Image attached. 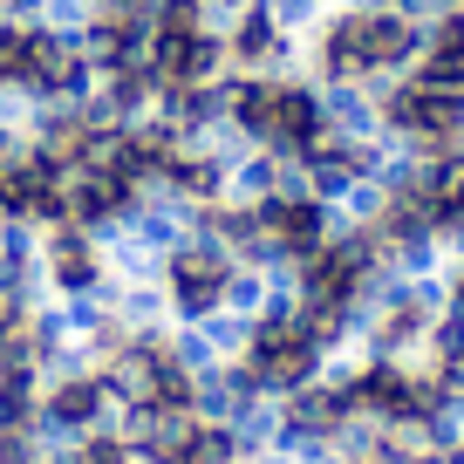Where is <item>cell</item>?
<instances>
[{
	"instance_id": "11",
	"label": "cell",
	"mask_w": 464,
	"mask_h": 464,
	"mask_svg": "<svg viewBox=\"0 0 464 464\" xmlns=\"http://www.w3.org/2000/svg\"><path fill=\"white\" fill-rule=\"evenodd\" d=\"M450 7H464V0H450Z\"/></svg>"
},
{
	"instance_id": "10",
	"label": "cell",
	"mask_w": 464,
	"mask_h": 464,
	"mask_svg": "<svg viewBox=\"0 0 464 464\" xmlns=\"http://www.w3.org/2000/svg\"><path fill=\"white\" fill-rule=\"evenodd\" d=\"M34 464H55V458H34Z\"/></svg>"
},
{
	"instance_id": "9",
	"label": "cell",
	"mask_w": 464,
	"mask_h": 464,
	"mask_svg": "<svg viewBox=\"0 0 464 464\" xmlns=\"http://www.w3.org/2000/svg\"><path fill=\"white\" fill-rule=\"evenodd\" d=\"M0 464H34V444H28V430H0Z\"/></svg>"
},
{
	"instance_id": "6",
	"label": "cell",
	"mask_w": 464,
	"mask_h": 464,
	"mask_svg": "<svg viewBox=\"0 0 464 464\" xmlns=\"http://www.w3.org/2000/svg\"><path fill=\"white\" fill-rule=\"evenodd\" d=\"M246 450H239V437H232V423H205L198 417V437H191V450L178 464H239Z\"/></svg>"
},
{
	"instance_id": "7",
	"label": "cell",
	"mask_w": 464,
	"mask_h": 464,
	"mask_svg": "<svg viewBox=\"0 0 464 464\" xmlns=\"http://www.w3.org/2000/svg\"><path fill=\"white\" fill-rule=\"evenodd\" d=\"M266 294H274V280H266L260 266H246V260H239V266L226 274V307H232V314H260V301H266Z\"/></svg>"
},
{
	"instance_id": "5",
	"label": "cell",
	"mask_w": 464,
	"mask_h": 464,
	"mask_svg": "<svg viewBox=\"0 0 464 464\" xmlns=\"http://www.w3.org/2000/svg\"><path fill=\"white\" fill-rule=\"evenodd\" d=\"M191 328L205 334V348H212L218 362H239L253 348V314H232V307H212L205 321H191Z\"/></svg>"
},
{
	"instance_id": "3",
	"label": "cell",
	"mask_w": 464,
	"mask_h": 464,
	"mask_svg": "<svg viewBox=\"0 0 464 464\" xmlns=\"http://www.w3.org/2000/svg\"><path fill=\"white\" fill-rule=\"evenodd\" d=\"M42 274H48V294H55V301H82V294H96L102 280H110L96 232L75 226V218L48 226V232H42Z\"/></svg>"
},
{
	"instance_id": "8",
	"label": "cell",
	"mask_w": 464,
	"mask_h": 464,
	"mask_svg": "<svg viewBox=\"0 0 464 464\" xmlns=\"http://www.w3.org/2000/svg\"><path fill=\"white\" fill-rule=\"evenodd\" d=\"M28 130H21V123H0V178H14L21 164H28Z\"/></svg>"
},
{
	"instance_id": "2",
	"label": "cell",
	"mask_w": 464,
	"mask_h": 464,
	"mask_svg": "<svg viewBox=\"0 0 464 464\" xmlns=\"http://www.w3.org/2000/svg\"><path fill=\"white\" fill-rule=\"evenodd\" d=\"M226 62H232V75H301V34H287L274 21V7L253 0L226 28Z\"/></svg>"
},
{
	"instance_id": "4",
	"label": "cell",
	"mask_w": 464,
	"mask_h": 464,
	"mask_svg": "<svg viewBox=\"0 0 464 464\" xmlns=\"http://www.w3.org/2000/svg\"><path fill=\"white\" fill-rule=\"evenodd\" d=\"M158 75H164V82H218V75H232L226 34H218V28L158 34Z\"/></svg>"
},
{
	"instance_id": "1",
	"label": "cell",
	"mask_w": 464,
	"mask_h": 464,
	"mask_svg": "<svg viewBox=\"0 0 464 464\" xmlns=\"http://www.w3.org/2000/svg\"><path fill=\"white\" fill-rule=\"evenodd\" d=\"M232 253L218 246L212 232H185L171 253H164V301H171V321H205L212 307H226V274Z\"/></svg>"
}]
</instances>
